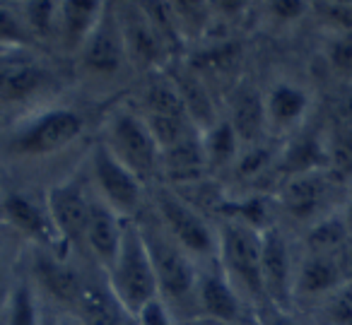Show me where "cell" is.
I'll return each instance as SVG.
<instances>
[{
    "label": "cell",
    "instance_id": "1",
    "mask_svg": "<svg viewBox=\"0 0 352 325\" xmlns=\"http://www.w3.org/2000/svg\"><path fill=\"white\" fill-rule=\"evenodd\" d=\"M217 262L246 304L268 306L263 289V232L225 219L217 232Z\"/></svg>",
    "mask_w": 352,
    "mask_h": 325
},
{
    "label": "cell",
    "instance_id": "2",
    "mask_svg": "<svg viewBox=\"0 0 352 325\" xmlns=\"http://www.w3.org/2000/svg\"><path fill=\"white\" fill-rule=\"evenodd\" d=\"M107 287L111 296L135 318V313L150 301L160 299L155 265H152L150 248L142 236V229L135 219L126 222L123 243L113 265L107 270Z\"/></svg>",
    "mask_w": 352,
    "mask_h": 325
},
{
    "label": "cell",
    "instance_id": "3",
    "mask_svg": "<svg viewBox=\"0 0 352 325\" xmlns=\"http://www.w3.org/2000/svg\"><path fill=\"white\" fill-rule=\"evenodd\" d=\"M85 131V118L65 107L41 109L34 116L25 118L10 135V152L30 159L51 157L63 152Z\"/></svg>",
    "mask_w": 352,
    "mask_h": 325
},
{
    "label": "cell",
    "instance_id": "4",
    "mask_svg": "<svg viewBox=\"0 0 352 325\" xmlns=\"http://www.w3.org/2000/svg\"><path fill=\"white\" fill-rule=\"evenodd\" d=\"M157 214L162 229L174 238L193 260H217V232L206 222L201 212L171 190L157 193Z\"/></svg>",
    "mask_w": 352,
    "mask_h": 325
},
{
    "label": "cell",
    "instance_id": "5",
    "mask_svg": "<svg viewBox=\"0 0 352 325\" xmlns=\"http://www.w3.org/2000/svg\"><path fill=\"white\" fill-rule=\"evenodd\" d=\"M142 236L150 248L152 265H155L157 287H160V299L166 301H184L188 296H196L198 284V262L184 251L164 229L147 232L140 224Z\"/></svg>",
    "mask_w": 352,
    "mask_h": 325
},
{
    "label": "cell",
    "instance_id": "6",
    "mask_svg": "<svg viewBox=\"0 0 352 325\" xmlns=\"http://www.w3.org/2000/svg\"><path fill=\"white\" fill-rule=\"evenodd\" d=\"M92 181L97 188V198L104 200L111 210H116L123 219H135L142 208V181L135 171H131L107 142H97L89 155Z\"/></svg>",
    "mask_w": 352,
    "mask_h": 325
},
{
    "label": "cell",
    "instance_id": "7",
    "mask_svg": "<svg viewBox=\"0 0 352 325\" xmlns=\"http://www.w3.org/2000/svg\"><path fill=\"white\" fill-rule=\"evenodd\" d=\"M107 147L138 176H147L162 166V152L145 116L135 111L111 113L107 126Z\"/></svg>",
    "mask_w": 352,
    "mask_h": 325
},
{
    "label": "cell",
    "instance_id": "8",
    "mask_svg": "<svg viewBox=\"0 0 352 325\" xmlns=\"http://www.w3.org/2000/svg\"><path fill=\"white\" fill-rule=\"evenodd\" d=\"M46 208L54 219V227L63 248L68 251L75 243H85V229L89 222L92 195L85 190L82 181L68 179L56 183L46 193Z\"/></svg>",
    "mask_w": 352,
    "mask_h": 325
},
{
    "label": "cell",
    "instance_id": "9",
    "mask_svg": "<svg viewBox=\"0 0 352 325\" xmlns=\"http://www.w3.org/2000/svg\"><path fill=\"white\" fill-rule=\"evenodd\" d=\"M294 265L285 232L273 224L263 232V289L273 311H289L294 304Z\"/></svg>",
    "mask_w": 352,
    "mask_h": 325
},
{
    "label": "cell",
    "instance_id": "10",
    "mask_svg": "<svg viewBox=\"0 0 352 325\" xmlns=\"http://www.w3.org/2000/svg\"><path fill=\"white\" fill-rule=\"evenodd\" d=\"M49 82L46 65L27 49L0 51V104H25Z\"/></svg>",
    "mask_w": 352,
    "mask_h": 325
},
{
    "label": "cell",
    "instance_id": "11",
    "mask_svg": "<svg viewBox=\"0 0 352 325\" xmlns=\"http://www.w3.org/2000/svg\"><path fill=\"white\" fill-rule=\"evenodd\" d=\"M0 214L10 224L15 232L25 234L27 238H32L34 243H39L41 248H51L54 253L63 256V243L58 238V232L54 227V219L49 214L46 203H36L32 195L12 190L0 198Z\"/></svg>",
    "mask_w": 352,
    "mask_h": 325
},
{
    "label": "cell",
    "instance_id": "12",
    "mask_svg": "<svg viewBox=\"0 0 352 325\" xmlns=\"http://www.w3.org/2000/svg\"><path fill=\"white\" fill-rule=\"evenodd\" d=\"M78 56L82 68L89 75H97V78L116 75L123 68L128 56H126V44H123L121 25H118V17H116V8L107 5L99 25L94 27V32L85 41V46L80 49Z\"/></svg>",
    "mask_w": 352,
    "mask_h": 325
},
{
    "label": "cell",
    "instance_id": "13",
    "mask_svg": "<svg viewBox=\"0 0 352 325\" xmlns=\"http://www.w3.org/2000/svg\"><path fill=\"white\" fill-rule=\"evenodd\" d=\"M118 25H121L123 44H126V56L138 68H155L162 63L169 46L155 30L150 17L140 8V3H121L116 8Z\"/></svg>",
    "mask_w": 352,
    "mask_h": 325
},
{
    "label": "cell",
    "instance_id": "14",
    "mask_svg": "<svg viewBox=\"0 0 352 325\" xmlns=\"http://www.w3.org/2000/svg\"><path fill=\"white\" fill-rule=\"evenodd\" d=\"M196 304L201 309V315L222 320L230 325L244 323L246 301L234 289L227 275L222 272L220 262H208V270H198V284H196Z\"/></svg>",
    "mask_w": 352,
    "mask_h": 325
},
{
    "label": "cell",
    "instance_id": "15",
    "mask_svg": "<svg viewBox=\"0 0 352 325\" xmlns=\"http://www.w3.org/2000/svg\"><path fill=\"white\" fill-rule=\"evenodd\" d=\"M331 181L323 171H309V174L289 176L278 193V203L289 217L299 222L314 224L328 214V195H331Z\"/></svg>",
    "mask_w": 352,
    "mask_h": 325
},
{
    "label": "cell",
    "instance_id": "16",
    "mask_svg": "<svg viewBox=\"0 0 352 325\" xmlns=\"http://www.w3.org/2000/svg\"><path fill=\"white\" fill-rule=\"evenodd\" d=\"M126 222L116 210L109 208L104 200L92 195V210H89V222L85 229V246L94 256V260L104 267V272L113 265L118 256V248L123 243Z\"/></svg>",
    "mask_w": 352,
    "mask_h": 325
},
{
    "label": "cell",
    "instance_id": "17",
    "mask_svg": "<svg viewBox=\"0 0 352 325\" xmlns=\"http://www.w3.org/2000/svg\"><path fill=\"white\" fill-rule=\"evenodd\" d=\"M345 282L340 272V265L333 256H314L304 253V258L297 262L294 270V301H309L316 306L321 299H326L331 291Z\"/></svg>",
    "mask_w": 352,
    "mask_h": 325
},
{
    "label": "cell",
    "instance_id": "18",
    "mask_svg": "<svg viewBox=\"0 0 352 325\" xmlns=\"http://www.w3.org/2000/svg\"><path fill=\"white\" fill-rule=\"evenodd\" d=\"M34 280L36 287L46 291L54 301L63 306H78L80 291L85 282L80 280L78 270L70 267L58 253H36L34 258Z\"/></svg>",
    "mask_w": 352,
    "mask_h": 325
},
{
    "label": "cell",
    "instance_id": "19",
    "mask_svg": "<svg viewBox=\"0 0 352 325\" xmlns=\"http://www.w3.org/2000/svg\"><path fill=\"white\" fill-rule=\"evenodd\" d=\"M107 3H94V0H73V3H58V27H56V39L63 44L65 51L80 54L85 41L99 25Z\"/></svg>",
    "mask_w": 352,
    "mask_h": 325
},
{
    "label": "cell",
    "instance_id": "20",
    "mask_svg": "<svg viewBox=\"0 0 352 325\" xmlns=\"http://www.w3.org/2000/svg\"><path fill=\"white\" fill-rule=\"evenodd\" d=\"M234 133L241 142L258 145L268 131V116H265V94H261L251 85H241L230 97V116Z\"/></svg>",
    "mask_w": 352,
    "mask_h": 325
},
{
    "label": "cell",
    "instance_id": "21",
    "mask_svg": "<svg viewBox=\"0 0 352 325\" xmlns=\"http://www.w3.org/2000/svg\"><path fill=\"white\" fill-rule=\"evenodd\" d=\"M309 92L299 85L278 82L265 94V116H268V128L273 131H292L304 121L309 111Z\"/></svg>",
    "mask_w": 352,
    "mask_h": 325
},
{
    "label": "cell",
    "instance_id": "22",
    "mask_svg": "<svg viewBox=\"0 0 352 325\" xmlns=\"http://www.w3.org/2000/svg\"><path fill=\"white\" fill-rule=\"evenodd\" d=\"M73 313L85 325H135V318L113 299L107 284L97 287L85 282Z\"/></svg>",
    "mask_w": 352,
    "mask_h": 325
},
{
    "label": "cell",
    "instance_id": "23",
    "mask_svg": "<svg viewBox=\"0 0 352 325\" xmlns=\"http://www.w3.org/2000/svg\"><path fill=\"white\" fill-rule=\"evenodd\" d=\"M171 80H174L179 94H182L186 118L193 123V128L198 133H206L208 128H212L220 121L206 82L193 70H176V73H171Z\"/></svg>",
    "mask_w": 352,
    "mask_h": 325
},
{
    "label": "cell",
    "instance_id": "24",
    "mask_svg": "<svg viewBox=\"0 0 352 325\" xmlns=\"http://www.w3.org/2000/svg\"><path fill=\"white\" fill-rule=\"evenodd\" d=\"M0 311H3V325H44L46 320L39 289L30 280H20L12 284Z\"/></svg>",
    "mask_w": 352,
    "mask_h": 325
},
{
    "label": "cell",
    "instance_id": "25",
    "mask_svg": "<svg viewBox=\"0 0 352 325\" xmlns=\"http://www.w3.org/2000/svg\"><path fill=\"white\" fill-rule=\"evenodd\" d=\"M350 238V229H347L342 212H328L318 222L309 224V232L304 236V248H307V253H314V256L336 258Z\"/></svg>",
    "mask_w": 352,
    "mask_h": 325
},
{
    "label": "cell",
    "instance_id": "26",
    "mask_svg": "<svg viewBox=\"0 0 352 325\" xmlns=\"http://www.w3.org/2000/svg\"><path fill=\"white\" fill-rule=\"evenodd\" d=\"M283 169L287 171L289 176L328 169L326 140H321V137H316V135L294 137L283 152Z\"/></svg>",
    "mask_w": 352,
    "mask_h": 325
},
{
    "label": "cell",
    "instance_id": "27",
    "mask_svg": "<svg viewBox=\"0 0 352 325\" xmlns=\"http://www.w3.org/2000/svg\"><path fill=\"white\" fill-rule=\"evenodd\" d=\"M201 137L210 169H225V166L236 164L241 155V140L227 118H220L215 126L201 133Z\"/></svg>",
    "mask_w": 352,
    "mask_h": 325
},
{
    "label": "cell",
    "instance_id": "28",
    "mask_svg": "<svg viewBox=\"0 0 352 325\" xmlns=\"http://www.w3.org/2000/svg\"><path fill=\"white\" fill-rule=\"evenodd\" d=\"M142 104L152 116H182L186 118V109H184L182 94L176 89L174 80L169 78H155L152 82L145 85L142 92Z\"/></svg>",
    "mask_w": 352,
    "mask_h": 325
},
{
    "label": "cell",
    "instance_id": "29",
    "mask_svg": "<svg viewBox=\"0 0 352 325\" xmlns=\"http://www.w3.org/2000/svg\"><path fill=\"white\" fill-rule=\"evenodd\" d=\"M318 325H352V282H342L316 306Z\"/></svg>",
    "mask_w": 352,
    "mask_h": 325
},
{
    "label": "cell",
    "instance_id": "30",
    "mask_svg": "<svg viewBox=\"0 0 352 325\" xmlns=\"http://www.w3.org/2000/svg\"><path fill=\"white\" fill-rule=\"evenodd\" d=\"M22 20H25L27 30H30L32 39H49L56 36V27H58V3H25L22 8Z\"/></svg>",
    "mask_w": 352,
    "mask_h": 325
},
{
    "label": "cell",
    "instance_id": "31",
    "mask_svg": "<svg viewBox=\"0 0 352 325\" xmlns=\"http://www.w3.org/2000/svg\"><path fill=\"white\" fill-rule=\"evenodd\" d=\"M32 34L27 30L22 12L15 8L0 5V46L3 49H25L30 46Z\"/></svg>",
    "mask_w": 352,
    "mask_h": 325
},
{
    "label": "cell",
    "instance_id": "32",
    "mask_svg": "<svg viewBox=\"0 0 352 325\" xmlns=\"http://www.w3.org/2000/svg\"><path fill=\"white\" fill-rule=\"evenodd\" d=\"M270 159H273V152L258 142V145H249V150H246L244 155H239L234 169L241 179H254V176L263 174V171L268 169Z\"/></svg>",
    "mask_w": 352,
    "mask_h": 325
},
{
    "label": "cell",
    "instance_id": "33",
    "mask_svg": "<svg viewBox=\"0 0 352 325\" xmlns=\"http://www.w3.org/2000/svg\"><path fill=\"white\" fill-rule=\"evenodd\" d=\"M135 325H176L166 301L155 299L135 313Z\"/></svg>",
    "mask_w": 352,
    "mask_h": 325
},
{
    "label": "cell",
    "instance_id": "34",
    "mask_svg": "<svg viewBox=\"0 0 352 325\" xmlns=\"http://www.w3.org/2000/svg\"><path fill=\"white\" fill-rule=\"evenodd\" d=\"M328 58L338 70H352V39L350 36H336L328 46Z\"/></svg>",
    "mask_w": 352,
    "mask_h": 325
},
{
    "label": "cell",
    "instance_id": "35",
    "mask_svg": "<svg viewBox=\"0 0 352 325\" xmlns=\"http://www.w3.org/2000/svg\"><path fill=\"white\" fill-rule=\"evenodd\" d=\"M323 15H326L328 22H333L336 27H340V30H352V5H347V3H328L326 8H323Z\"/></svg>",
    "mask_w": 352,
    "mask_h": 325
},
{
    "label": "cell",
    "instance_id": "36",
    "mask_svg": "<svg viewBox=\"0 0 352 325\" xmlns=\"http://www.w3.org/2000/svg\"><path fill=\"white\" fill-rule=\"evenodd\" d=\"M309 10L307 3H297V0H278V3H270V12H273L278 20H297L304 12Z\"/></svg>",
    "mask_w": 352,
    "mask_h": 325
},
{
    "label": "cell",
    "instance_id": "37",
    "mask_svg": "<svg viewBox=\"0 0 352 325\" xmlns=\"http://www.w3.org/2000/svg\"><path fill=\"white\" fill-rule=\"evenodd\" d=\"M265 325H309L302 318L292 315V311H273L270 318L265 320Z\"/></svg>",
    "mask_w": 352,
    "mask_h": 325
},
{
    "label": "cell",
    "instance_id": "38",
    "mask_svg": "<svg viewBox=\"0 0 352 325\" xmlns=\"http://www.w3.org/2000/svg\"><path fill=\"white\" fill-rule=\"evenodd\" d=\"M182 325H230V323H222V320H215V318H208V315H191V318H186Z\"/></svg>",
    "mask_w": 352,
    "mask_h": 325
},
{
    "label": "cell",
    "instance_id": "39",
    "mask_svg": "<svg viewBox=\"0 0 352 325\" xmlns=\"http://www.w3.org/2000/svg\"><path fill=\"white\" fill-rule=\"evenodd\" d=\"M56 325H85L73 311H65V313H56Z\"/></svg>",
    "mask_w": 352,
    "mask_h": 325
},
{
    "label": "cell",
    "instance_id": "40",
    "mask_svg": "<svg viewBox=\"0 0 352 325\" xmlns=\"http://www.w3.org/2000/svg\"><path fill=\"white\" fill-rule=\"evenodd\" d=\"M342 217H345V224H347V229H350V236H352V195H350V200H347L345 210H342Z\"/></svg>",
    "mask_w": 352,
    "mask_h": 325
},
{
    "label": "cell",
    "instance_id": "41",
    "mask_svg": "<svg viewBox=\"0 0 352 325\" xmlns=\"http://www.w3.org/2000/svg\"><path fill=\"white\" fill-rule=\"evenodd\" d=\"M44 325H56V313H49V309H46V320Z\"/></svg>",
    "mask_w": 352,
    "mask_h": 325
},
{
    "label": "cell",
    "instance_id": "42",
    "mask_svg": "<svg viewBox=\"0 0 352 325\" xmlns=\"http://www.w3.org/2000/svg\"><path fill=\"white\" fill-rule=\"evenodd\" d=\"M0 265H3V246H0Z\"/></svg>",
    "mask_w": 352,
    "mask_h": 325
},
{
    "label": "cell",
    "instance_id": "43",
    "mask_svg": "<svg viewBox=\"0 0 352 325\" xmlns=\"http://www.w3.org/2000/svg\"><path fill=\"white\" fill-rule=\"evenodd\" d=\"M0 325H3V311H0Z\"/></svg>",
    "mask_w": 352,
    "mask_h": 325
}]
</instances>
